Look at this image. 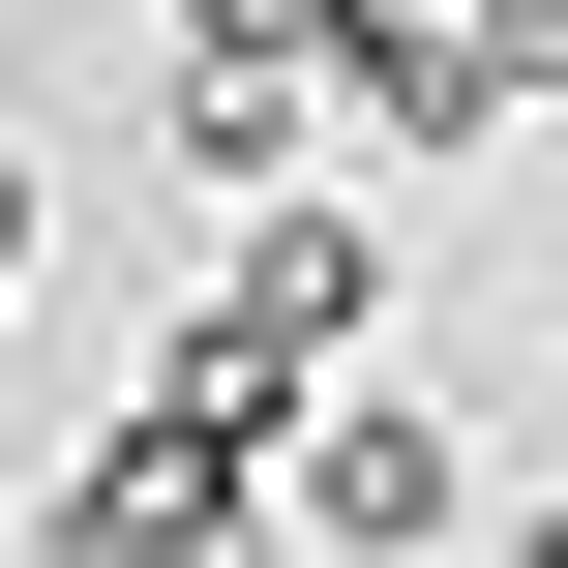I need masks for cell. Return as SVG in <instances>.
I'll return each instance as SVG.
<instances>
[{
  "instance_id": "1",
  "label": "cell",
  "mask_w": 568,
  "mask_h": 568,
  "mask_svg": "<svg viewBox=\"0 0 568 568\" xmlns=\"http://www.w3.org/2000/svg\"><path fill=\"white\" fill-rule=\"evenodd\" d=\"M270 539L300 568H419V539H479V449H449L389 359H329V389L270 419Z\"/></svg>"
},
{
  "instance_id": "6",
  "label": "cell",
  "mask_w": 568,
  "mask_h": 568,
  "mask_svg": "<svg viewBox=\"0 0 568 568\" xmlns=\"http://www.w3.org/2000/svg\"><path fill=\"white\" fill-rule=\"evenodd\" d=\"M509 568H568V509H539V539H509Z\"/></svg>"
},
{
  "instance_id": "2",
  "label": "cell",
  "mask_w": 568,
  "mask_h": 568,
  "mask_svg": "<svg viewBox=\"0 0 568 568\" xmlns=\"http://www.w3.org/2000/svg\"><path fill=\"white\" fill-rule=\"evenodd\" d=\"M389 270H419V210H300V180H240V270H210V329H240L270 389H329V359H389Z\"/></svg>"
},
{
  "instance_id": "4",
  "label": "cell",
  "mask_w": 568,
  "mask_h": 568,
  "mask_svg": "<svg viewBox=\"0 0 568 568\" xmlns=\"http://www.w3.org/2000/svg\"><path fill=\"white\" fill-rule=\"evenodd\" d=\"M479 60H509V120H568V0H479Z\"/></svg>"
},
{
  "instance_id": "7",
  "label": "cell",
  "mask_w": 568,
  "mask_h": 568,
  "mask_svg": "<svg viewBox=\"0 0 568 568\" xmlns=\"http://www.w3.org/2000/svg\"><path fill=\"white\" fill-rule=\"evenodd\" d=\"M329 30H389V0H329Z\"/></svg>"
},
{
  "instance_id": "5",
  "label": "cell",
  "mask_w": 568,
  "mask_h": 568,
  "mask_svg": "<svg viewBox=\"0 0 568 568\" xmlns=\"http://www.w3.org/2000/svg\"><path fill=\"white\" fill-rule=\"evenodd\" d=\"M30 240H60V210H30V150H0V270H30Z\"/></svg>"
},
{
  "instance_id": "8",
  "label": "cell",
  "mask_w": 568,
  "mask_h": 568,
  "mask_svg": "<svg viewBox=\"0 0 568 568\" xmlns=\"http://www.w3.org/2000/svg\"><path fill=\"white\" fill-rule=\"evenodd\" d=\"M539 329H568V270H539Z\"/></svg>"
},
{
  "instance_id": "3",
  "label": "cell",
  "mask_w": 568,
  "mask_h": 568,
  "mask_svg": "<svg viewBox=\"0 0 568 568\" xmlns=\"http://www.w3.org/2000/svg\"><path fill=\"white\" fill-rule=\"evenodd\" d=\"M150 90H180V180H300L329 150V0H150Z\"/></svg>"
}]
</instances>
